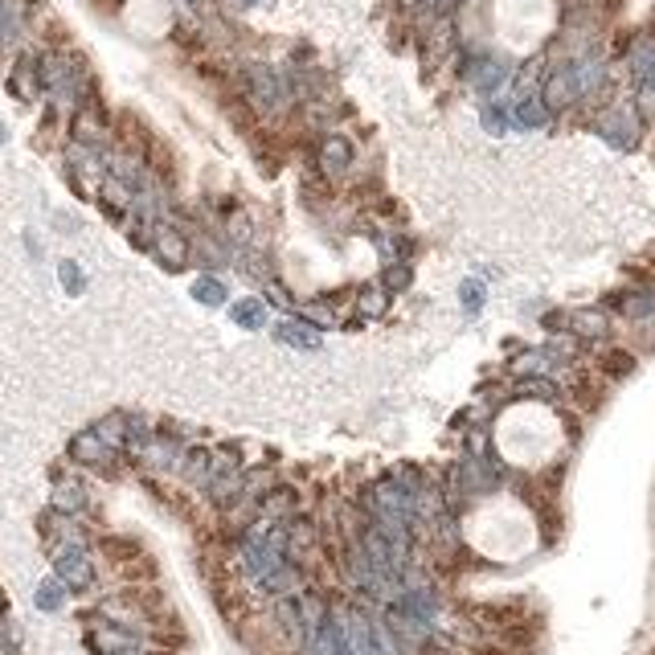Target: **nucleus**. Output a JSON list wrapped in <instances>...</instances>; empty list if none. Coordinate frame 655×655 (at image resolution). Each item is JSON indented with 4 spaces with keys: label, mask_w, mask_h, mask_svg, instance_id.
Wrapping results in <instances>:
<instances>
[{
    "label": "nucleus",
    "mask_w": 655,
    "mask_h": 655,
    "mask_svg": "<svg viewBox=\"0 0 655 655\" xmlns=\"http://www.w3.org/2000/svg\"><path fill=\"white\" fill-rule=\"evenodd\" d=\"M496 443H500L504 459L537 467V463L553 459V451L561 447V422H557V414H549L541 406H516L500 418Z\"/></svg>",
    "instance_id": "nucleus-2"
},
{
    "label": "nucleus",
    "mask_w": 655,
    "mask_h": 655,
    "mask_svg": "<svg viewBox=\"0 0 655 655\" xmlns=\"http://www.w3.org/2000/svg\"><path fill=\"white\" fill-rule=\"evenodd\" d=\"M533 512L516 504V500H492L484 504L471 520H467V537L479 553H488V557H520L524 549L533 545Z\"/></svg>",
    "instance_id": "nucleus-1"
},
{
    "label": "nucleus",
    "mask_w": 655,
    "mask_h": 655,
    "mask_svg": "<svg viewBox=\"0 0 655 655\" xmlns=\"http://www.w3.org/2000/svg\"><path fill=\"white\" fill-rule=\"evenodd\" d=\"M520 119H524V123H533V127H537V123H545V115H541V107H537V103H524V107H520Z\"/></svg>",
    "instance_id": "nucleus-4"
},
{
    "label": "nucleus",
    "mask_w": 655,
    "mask_h": 655,
    "mask_svg": "<svg viewBox=\"0 0 655 655\" xmlns=\"http://www.w3.org/2000/svg\"><path fill=\"white\" fill-rule=\"evenodd\" d=\"M570 95H574V74H557L549 82V103L553 107H565V103H570Z\"/></svg>",
    "instance_id": "nucleus-3"
}]
</instances>
